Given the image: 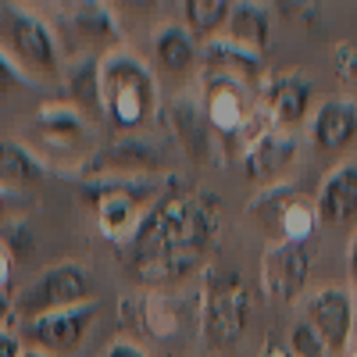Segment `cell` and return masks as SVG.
<instances>
[{
  "mask_svg": "<svg viewBox=\"0 0 357 357\" xmlns=\"http://www.w3.org/2000/svg\"><path fill=\"white\" fill-rule=\"evenodd\" d=\"M215 236V211L190 193H168L143 215L132 236L136 264L146 275H178L200 261Z\"/></svg>",
  "mask_w": 357,
  "mask_h": 357,
  "instance_id": "6da1fadb",
  "label": "cell"
},
{
  "mask_svg": "<svg viewBox=\"0 0 357 357\" xmlns=\"http://www.w3.org/2000/svg\"><path fill=\"white\" fill-rule=\"evenodd\" d=\"M100 89H104V114L118 129H136L154 111V79L136 57L118 54L100 65Z\"/></svg>",
  "mask_w": 357,
  "mask_h": 357,
  "instance_id": "7a4b0ae2",
  "label": "cell"
},
{
  "mask_svg": "<svg viewBox=\"0 0 357 357\" xmlns=\"http://www.w3.org/2000/svg\"><path fill=\"white\" fill-rule=\"evenodd\" d=\"M0 47L15 65L36 75H54L57 72V43L54 33L22 8H0Z\"/></svg>",
  "mask_w": 357,
  "mask_h": 357,
  "instance_id": "3957f363",
  "label": "cell"
},
{
  "mask_svg": "<svg viewBox=\"0 0 357 357\" xmlns=\"http://www.w3.org/2000/svg\"><path fill=\"white\" fill-rule=\"evenodd\" d=\"M79 304H89V275L75 261H61V264L43 268L40 279L29 282L18 296V311L25 318L54 314V311L79 307Z\"/></svg>",
  "mask_w": 357,
  "mask_h": 357,
  "instance_id": "277c9868",
  "label": "cell"
},
{
  "mask_svg": "<svg viewBox=\"0 0 357 357\" xmlns=\"http://www.w3.org/2000/svg\"><path fill=\"white\" fill-rule=\"evenodd\" d=\"M247 314H250V301H247V286L240 282V275L232 272H218L207 286V304H204V336L211 347H232L247 329Z\"/></svg>",
  "mask_w": 357,
  "mask_h": 357,
  "instance_id": "5b68a950",
  "label": "cell"
},
{
  "mask_svg": "<svg viewBox=\"0 0 357 357\" xmlns=\"http://www.w3.org/2000/svg\"><path fill=\"white\" fill-rule=\"evenodd\" d=\"M307 275H311V247L307 243L282 240V243L264 250V261H261L264 296H272V301H293L304 289Z\"/></svg>",
  "mask_w": 357,
  "mask_h": 357,
  "instance_id": "8992f818",
  "label": "cell"
},
{
  "mask_svg": "<svg viewBox=\"0 0 357 357\" xmlns=\"http://www.w3.org/2000/svg\"><path fill=\"white\" fill-rule=\"evenodd\" d=\"M93 314H97V304L89 301V304H79V307L29 318L25 321V340H33L47 354H68L86 340L89 325H93Z\"/></svg>",
  "mask_w": 357,
  "mask_h": 357,
  "instance_id": "52a82bcc",
  "label": "cell"
},
{
  "mask_svg": "<svg viewBox=\"0 0 357 357\" xmlns=\"http://www.w3.org/2000/svg\"><path fill=\"white\" fill-rule=\"evenodd\" d=\"M311 314V329L318 333V340L325 343L329 354H343L354 333V293L343 286H325L311 296L307 304Z\"/></svg>",
  "mask_w": 357,
  "mask_h": 357,
  "instance_id": "ba28073f",
  "label": "cell"
},
{
  "mask_svg": "<svg viewBox=\"0 0 357 357\" xmlns=\"http://www.w3.org/2000/svg\"><path fill=\"white\" fill-rule=\"evenodd\" d=\"M311 139L321 146L325 154H340L357 139V107L354 100L333 97L325 100L314 111V122H311Z\"/></svg>",
  "mask_w": 357,
  "mask_h": 357,
  "instance_id": "9c48e42d",
  "label": "cell"
},
{
  "mask_svg": "<svg viewBox=\"0 0 357 357\" xmlns=\"http://www.w3.org/2000/svg\"><path fill=\"white\" fill-rule=\"evenodd\" d=\"M350 218H357V165H340L321 183V193H318V222L343 225Z\"/></svg>",
  "mask_w": 357,
  "mask_h": 357,
  "instance_id": "30bf717a",
  "label": "cell"
},
{
  "mask_svg": "<svg viewBox=\"0 0 357 357\" xmlns=\"http://www.w3.org/2000/svg\"><path fill=\"white\" fill-rule=\"evenodd\" d=\"M154 168H161V151L143 139H118L86 165V172H129V175L154 172Z\"/></svg>",
  "mask_w": 357,
  "mask_h": 357,
  "instance_id": "8fae6325",
  "label": "cell"
},
{
  "mask_svg": "<svg viewBox=\"0 0 357 357\" xmlns=\"http://www.w3.org/2000/svg\"><path fill=\"white\" fill-rule=\"evenodd\" d=\"M296 158V143L289 132H275V129H268L254 139L250 146V154H247V175L250 178H275L279 172H286Z\"/></svg>",
  "mask_w": 357,
  "mask_h": 357,
  "instance_id": "7c38bea8",
  "label": "cell"
},
{
  "mask_svg": "<svg viewBox=\"0 0 357 357\" xmlns=\"http://www.w3.org/2000/svg\"><path fill=\"white\" fill-rule=\"evenodd\" d=\"M97 215H100V229L104 236H122L126 229L139 225V197L129 186H107L97 200Z\"/></svg>",
  "mask_w": 357,
  "mask_h": 357,
  "instance_id": "4fadbf2b",
  "label": "cell"
},
{
  "mask_svg": "<svg viewBox=\"0 0 357 357\" xmlns=\"http://www.w3.org/2000/svg\"><path fill=\"white\" fill-rule=\"evenodd\" d=\"M268 104H272V114L279 126H296L304 122L307 111H311V82L301 79V75H286L272 86V93H268Z\"/></svg>",
  "mask_w": 357,
  "mask_h": 357,
  "instance_id": "5bb4252c",
  "label": "cell"
},
{
  "mask_svg": "<svg viewBox=\"0 0 357 357\" xmlns=\"http://www.w3.org/2000/svg\"><path fill=\"white\" fill-rule=\"evenodd\" d=\"M172 132L193 161L207 158V114H200V107L190 97L172 104Z\"/></svg>",
  "mask_w": 357,
  "mask_h": 357,
  "instance_id": "9a60e30c",
  "label": "cell"
},
{
  "mask_svg": "<svg viewBox=\"0 0 357 357\" xmlns=\"http://www.w3.org/2000/svg\"><path fill=\"white\" fill-rule=\"evenodd\" d=\"M154 50H158V61L168 72H186L197 61V47H193L186 29H178V25H165L161 29V33L154 36Z\"/></svg>",
  "mask_w": 357,
  "mask_h": 357,
  "instance_id": "2e32d148",
  "label": "cell"
},
{
  "mask_svg": "<svg viewBox=\"0 0 357 357\" xmlns=\"http://www.w3.org/2000/svg\"><path fill=\"white\" fill-rule=\"evenodd\" d=\"M229 33L232 40L247 47V50H261L268 40V15L257 4H240L229 11Z\"/></svg>",
  "mask_w": 357,
  "mask_h": 357,
  "instance_id": "e0dca14e",
  "label": "cell"
},
{
  "mask_svg": "<svg viewBox=\"0 0 357 357\" xmlns=\"http://www.w3.org/2000/svg\"><path fill=\"white\" fill-rule=\"evenodd\" d=\"M40 161L15 139H0V183H40Z\"/></svg>",
  "mask_w": 357,
  "mask_h": 357,
  "instance_id": "ac0fdd59",
  "label": "cell"
},
{
  "mask_svg": "<svg viewBox=\"0 0 357 357\" xmlns=\"http://www.w3.org/2000/svg\"><path fill=\"white\" fill-rule=\"evenodd\" d=\"M68 86H72V100L79 107L104 111V89H100V65H97V57L79 61L75 72H68Z\"/></svg>",
  "mask_w": 357,
  "mask_h": 357,
  "instance_id": "d6986e66",
  "label": "cell"
},
{
  "mask_svg": "<svg viewBox=\"0 0 357 357\" xmlns=\"http://www.w3.org/2000/svg\"><path fill=\"white\" fill-rule=\"evenodd\" d=\"M243 118H247V111H243V100H240V93H236L232 86H222V89H215L211 93V100H207V122H211L218 132H236L243 126Z\"/></svg>",
  "mask_w": 357,
  "mask_h": 357,
  "instance_id": "ffe728a7",
  "label": "cell"
},
{
  "mask_svg": "<svg viewBox=\"0 0 357 357\" xmlns=\"http://www.w3.org/2000/svg\"><path fill=\"white\" fill-rule=\"evenodd\" d=\"M204 61L211 68H232V72H254L257 68V50H247L236 40H211L204 50Z\"/></svg>",
  "mask_w": 357,
  "mask_h": 357,
  "instance_id": "44dd1931",
  "label": "cell"
},
{
  "mask_svg": "<svg viewBox=\"0 0 357 357\" xmlns=\"http://www.w3.org/2000/svg\"><path fill=\"white\" fill-rule=\"evenodd\" d=\"M186 22L197 36H207V33H215V29L222 22H229V4L225 0H186Z\"/></svg>",
  "mask_w": 357,
  "mask_h": 357,
  "instance_id": "7402d4cb",
  "label": "cell"
},
{
  "mask_svg": "<svg viewBox=\"0 0 357 357\" xmlns=\"http://www.w3.org/2000/svg\"><path fill=\"white\" fill-rule=\"evenodd\" d=\"M314 218H318V211H311V207H304V204H286V211H282L286 240L304 243V240H307V232L314 229Z\"/></svg>",
  "mask_w": 357,
  "mask_h": 357,
  "instance_id": "603a6c76",
  "label": "cell"
},
{
  "mask_svg": "<svg viewBox=\"0 0 357 357\" xmlns=\"http://www.w3.org/2000/svg\"><path fill=\"white\" fill-rule=\"evenodd\" d=\"M333 72L343 86L357 89V40H347L333 50Z\"/></svg>",
  "mask_w": 357,
  "mask_h": 357,
  "instance_id": "cb8c5ba5",
  "label": "cell"
},
{
  "mask_svg": "<svg viewBox=\"0 0 357 357\" xmlns=\"http://www.w3.org/2000/svg\"><path fill=\"white\" fill-rule=\"evenodd\" d=\"M75 29H79V33H86V36H97V33H111L114 25H111V15L104 8L86 4V8L75 11Z\"/></svg>",
  "mask_w": 357,
  "mask_h": 357,
  "instance_id": "d4e9b609",
  "label": "cell"
},
{
  "mask_svg": "<svg viewBox=\"0 0 357 357\" xmlns=\"http://www.w3.org/2000/svg\"><path fill=\"white\" fill-rule=\"evenodd\" d=\"M293 357H329V350H325V343L318 340V333L311 329V325H296V333H293Z\"/></svg>",
  "mask_w": 357,
  "mask_h": 357,
  "instance_id": "484cf974",
  "label": "cell"
},
{
  "mask_svg": "<svg viewBox=\"0 0 357 357\" xmlns=\"http://www.w3.org/2000/svg\"><path fill=\"white\" fill-rule=\"evenodd\" d=\"M25 79L15 72V65H11V57L4 54V50H0V97H4V93H11V89H18Z\"/></svg>",
  "mask_w": 357,
  "mask_h": 357,
  "instance_id": "4316f807",
  "label": "cell"
},
{
  "mask_svg": "<svg viewBox=\"0 0 357 357\" xmlns=\"http://www.w3.org/2000/svg\"><path fill=\"white\" fill-rule=\"evenodd\" d=\"M22 354H25L22 340L15 333H8V329H0V357H22Z\"/></svg>",
  "mask_w": 357,
  "mask_h": 357,
  "instance_id": "83f0119b",
  "label": "cell"
},
{
  "mask_svg": "<svg viewBox=\"0 0 357 357\" xmlns=\"http://www.w3.org/2000/svg\"><path fill=\"white\" fill-rule=\"evenodd\" d=\"M104 357H146V354L139 347H132V343H111L104 350Z\"/></svg>",
  "mask_w": 357,
  "mask_h": 357,
  "instance_id": "f1b7e54d",
  "label": "cell"
},
{
  "mask_svg": "<svg viewBox=\"0 0 357 357\" xmlns=\"http://www.w3.org/2000/svg\"><path fill=\"white\" fill-rule=\"evenodd\" d=\"M347 264H350V286H354V301H357V232L350 236V250H347Z\"/></svg>",
  "mask_w": 357,
  "mask_h": 357,
  "instance_id": "f546056e",
  "label": "cell"
},
{
  "mask_svg": "<svg viewBox=\"0 0 357 357\" xmlns=\"http://www.w3.org/2000/svg\"><path fill=\"white\" fill-rule=\"evenodd\" d=\"M8 279H11V254H8L4 243H0V289L8 286Z\"/></svg>",
  "mask_w": 357,
  "mask_h": 357,
  "instance_id": "4dcf8cb0",
  "label": "cell"
},
{
  "mask_svg": "<svg viewBox=\"0 0 357 357\" xmlns=\"http://www.w3.org/2000/svg\"><path fill=\"white\" fill-rule=\"evenodd\" d=\"M8 314H11V301L4 296V289H0V321H4Z\"/></svg>",
  "mask_w": 357,
  "mask_h": 357,
  "instance_id": "1f68e13d",
  "label": "cell"
},
{
  "mask_svg": "<svg viewBox=\"0 0 357 357\" xmlns=\"http://www.w3.org/2000/svg\"><path fill=\"white\" fill-rule=\"evenodd\" d=\"M264 357H293V354H289V350H282V347H268V350H264Z\"/></svg>",
  "mask_w": 357,
  "mask_h": 357,
  "instance_id": "d6a6232c",
  "label": "cell"
},
{
  "mask_svg": "<svg viewBox=\"0 0 357 357\" xmlns=\"http://www.w3.org/2000/svg\"><path fill=\"white\" fill-rule=\"evenodd\" d=\"M22 357H47V354H43V350H25Z\"/></svg>",
  "mask_w": 357,
  "mask_h": 357,
  "instance_id": "836d02e7",
  "label": "cell"
},
{
  "mask_svg": "<svg viewBox=\"0 0 357 357\" xmlns=\"http://www.w3.org/2000/svg\"><path fill=\"white\" fill-rule=\"evenodd\" d=\"M354 357H357V350H354Z\"/></svg>",
  "mask_w": 357,
  "mask_h": 357,
  "instance_id": "e575fe53",
  "label": "cell"
},
{
  "mask_svg": "<svg viewBox=\"0 0 357 357\" xmlns=\"http://www.w3.org/2000/svg\"><path fill=\"white\" fill-rule=\"evenodd\" d=\"M0 204H4V200H0Z\"/></svg>",
  "mask_w": 357,
  "mask_h": 357,
  "instance_id": "d590c367",
  "label": "cell"
}]
</instances>
